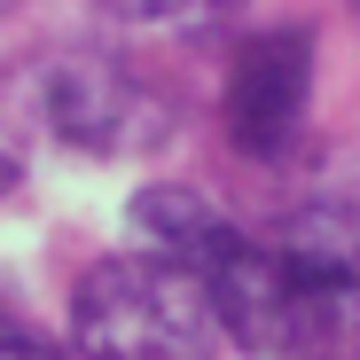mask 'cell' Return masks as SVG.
<instances>
[{"instance_id":"obj_1","label":"cell","mask_w":360,"mask_h":360,"mask_svg":"<svg viewBox=\"0 0 360 360\" xmlns=\"http://www.w3.org/2000/svg\"><path fill=\"white\" fill-rule=\"evenodd\" d=\"M219 337L227 329L212 306V282L172 251L102 259L71 297V345L102 360H188V352H212Z\"/></svg>"},{"instance_id":"obj_2","label":"cell","mask_w":360,"mask_h":360,"mask_svg":"<svg viewBox=\"0 0 360 360\" xmlns=\"http://www.w3.org/2000/svg\"><path fill=\"white\" fill-rule=\"evenodd\" d=\"M204 282H212L227 345H243V352H321L352 321V290L306 274L266 235H243V227L204 259Z\"/></svg>"},{"instance_id":"obj_3","label":"cell","mask_w":360,"mask_h":360,"mask_svg":"<svg viewBox=\"0 0 360 360\" xmlns=\"http://www.w3.org/2000/svg\"><path fill=\"white\" fill-rule=\"evenodd\" d=\"M39 110H47V134L63 149H86V157H134V149H157L172 134L165 94L102 47L55 55L39 79Z\"/></svg>"},{"instance_id":"obj_4","label":"cell","mask_w":360,"mask_h":360,"mask_svg":"<svg viewBox=\"0 0 360 360\" xmlns=\"http://www.w3.org/2000/svg\"><path fill=\"white\" fill-rule=\"evenodd\" d=\"M306 102H314V32L306 24H274L259 39L235 47L227 71V141L274 165L306 134Z\"/></svg>"},{"instance_id":"obj_5","label":"cell","mask_w":360,"mask_h":360,"mask_svg":"<svg viewBox=\"0 0 360 360\" xmlns=\"http://www.w3.org/2000/svg\"><path fill=\"white\" fill-rule=\"evenodd\" d=\"M266 243L282 259H297L306 274L337 282V290H360V180L329 172V180H314V188H297Z\"/></svg>"},{"instance_id":"obj_6","label":"cell","mask_w":360,"mask_h":360,"mask_svg":"<svg viewBox=\"0 0 360 360\" xmlns=\"http://www.w3.org/2000/svg\"><path fill=\"white\" fill-rule=\"evenodd\" d=\"M134 227H141L149 251L188 259L196 274H204V259L235 235V219H219V204H204L196 188H149V196H134Z\"/></svg>"},{"instance_id":"obj_7","label":"cell","mask_w":360,"mask_h":360,"mask_svg":"<svg viewBox=\"0 0 360 360\" xmlns=\"http://www.w3.org/2000/svg\"><path fill=\"white\" fill-rule=\"evenodd\" d=\"M110 16H126V24H172V32H204L219 16H235L243 0H102Z\"/></svg>"},{"instance_id":"obj_8","label":"cell","mask_w":360,"mask_h":360,"mask_svg":"<svg viewBox=\"0 0 360 360\" xmlns=\"http://www.w3.org/2000/svg\"><path fill=\"white\" fill-rule=\"evenodd\" d=\"M0 352H47V345H39V337H32L16 314H0Z\"/></svg>"},{"instance_id":"obj_9","label":"cell","mask_w":360,"mask_h":360,"mask_svg":"<svg viewBox=\"0 0 360 360\" xmlns=\"http://www.w3.org/2000/svg\"><path fill=\"white\" fill-rule=\"evenodd\" d=\"M8 180H16V157H8V149H0V188H8Z\"/></svg>"},{"instance_id":"obj_10","label":"cell","mask_w":360,"mask_h":360,"mask_svg":"<svg viewBox=\"0 0 360 360\" xmlns=\"http://www.w3.org/2000/svg\"><path fill=\"white\" fill-rule=\"evenodd\" d=\"M0 8H8V0H0Z\"/></svg>"}]
</instances>
